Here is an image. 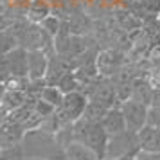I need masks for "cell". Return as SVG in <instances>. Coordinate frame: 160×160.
Wrapping results in <instances>:
<instances>
[{
	"label": "cell",
	"instance_id": "cell-3",
	"mask_svg": "<svg viewBox=\"0 0 160 160\" xmlns=\"http://www.w3.org/2000/svg\"><path fill=\"white\" fill-rule=\"evenodd\" d=\"M88 101H90V97L83 90L65 94V99L61 102V106L56 110V113H58L59 121L63 122V126H72L74 122H78L83 117L85 110H87Z\"/></svg>",
	"mask_w": 160,
	"mask_h": 160
},
{
	"label": "cell",
	"instance_id": "cell-5",
	"mask_svg": "<svg viewBox=\"0 0 160 160\" xmlns=\"http://www.w3.org/2000/svg\"><path fill=\"white\" fill-rule=\"evenodd\" d=\"M121 110H122L126 126H128L130 131L138 133L144 126H148V115H149V106L148 104L128 97L121 102Z\"/></svg>",
	"mask_w": 160,
	"mask_h": 160
},
{
	"label": "cell",
	"instance_id": "cell-2",
	"mask_svg": "<svg viewBox=\"0 0 160 160\" xmlns=\"http://www.w3.org/2000/svg\"><path fill=\"white\" fill-rule=\"evenodd\" d=\"M70 133H72V140L83 142V144L88 146L90 149H94L101 160H104L110 135L106 133V130L102 128L101 122H88V121L79 119L78 122L72 124Z\"/></svg>",
	"mask_w": 160,
	"mask_h": 160
},
{
	"label": "cell",
	"instance_id": "cell-16",
	"mask_svg": "<svg viewBox=\"0 0 160 160\" xmlns=\"http://www.w3.org/2000/svg\"><path fill=\"white\" fill-rule=\"evenodd\" d=\"M106 112H108L106 106H102V104H99V102H95V101L90 99L87 110H85V113H83L81 119H83V121H88V122H101Z\"/></svg>",
	"mask_w": 160,
	"mask_h": 160
},
{
	"label": "cell",
	"instance_id": "cell-21",
	"mask_svg": "<svg viewBox=\"0 0 160 160\" xmlns=\"http://www.w3.org/2000/svg\"><path fill=\"white\" fill-rule=\"evenodd\" d=\"M117 160H137V155L133 157V155H130V157H122V158H117Z\"/></svg>",
	"mask_w": 160,
	"mask_h": 160
},
{
	"label": "cell",
	"instance_id": "cell-11",
	"mask_svg": "<svg viewBox=\"0 0 160 160\" xmlns=\"http://www.w3.org/2000/svg\"><path fill=\"white\" fill-rule=\"evenodd\" d=\"M131 99H135L138 102H144L148 106H151V99H153V81L149 78L144 79H133L131 83Z\"/></svg>",
	"mask_w": 160,
	"mask_h": 160
},
{
	"label": "cell",
	"instance_id": "cell-9",
	"mask_svg": "<svg viewBox=\"0 0 160 160\" xmlns=\"http://www.w3.org/2000/svg\"><path fill=\"white\" fill-rule=\"evenodd\" d=\"M101 124L110 137L112 135H119V133H122V131L128 130L124 113H122V110H121V104L119 106H113V108H108V112L102 117Z\"/></svg>",
	"mask_w": 160,
	"mask_h": 160
},
{
	"label": "cell",
	"instance_id": "cell-4",
	"mask_svg": "<svg viewBox=\"0 0 160 160\" xmlns=\"http://www.w3.org/2000/svg\"><path fill=\"white\" fill-rule=\"evenodd\" d=\"M140 151L138 146V137L135 131L126 130L119 135H112L108 138V146H106V155L104 160H117L122 157H130V155H137Z\"/></svg>",
	"mask_w": 160,
	"mask_h": 160
},
{
	"label": "cell",
	"instance_id": "cell-22",
	"mask_svg": "<svg viewBox=\"0 0 160 160\" xmlns=\"http://www.w3.org/2000/svg\"><path fill=\"white\" fill-rule=\"evenodd\" d=\"M22 160H45V158H31V157H25V158H22Z\"/></svg>",
	"mask_w": 160,
	"mask_h": 160
},
{
	"label": "cell",
	"instance_id": "cell-1",
	"mask_svg": "<svg viewBox=\"0 0 160 160\" xmlns=\"http://www.w3.org/2000/svg\"><path fill=\"white\" fill-rule=\"evenodd\" d=\"M22 148L25 157L31 158H45V160H67L65 149L59 144L58 135L36 128L29 130L22 140Z\"/></svg>",
	"mask_w": 160,
	"mask_h": 160
},
{
	"label": "cell",
	"instance_id": "cell-19",
	"mask_svg": "<svg viewBox=\"0 0 160 160\" xmlns=\"http://www.w3.org/2000/svg\"><path fill=\"white\" fill-rule=\"evenodd\" d=\"M148 124L160 128V108L157 106H149V115H148Z\"/></svg>",
	"mask_w": 160,
	"mask_h": 160
},
{
	"label": "cell",
	"instance_id": "cell-23",
	"mask_svg": "<svg viewBox=\"0 0 160 160\" xmlns=\"http://www.w3.org/2000/svg\"><path fill=\"white\" fill-rule=\"evenodd\" d=\"M157 20H158V22H160V11H158V15H157Z\"/></svg>",
	"mask_w": 160,
	"mask_h": 160
},
{
	"label": "cell",
	"instance_id": "cell-13",
	"mask_svg": "<svg viewBox=\"0 0 160 160\" xmlns=\"http://www.w3.org/2000/svg\"><path fill=\"white\" fill-rule=\"evenodd\" d=\"M25 13L32 23H42L47 16H51V6L45 0H31Z\"/></svg>",
	"mask_w": 160,
	"mask_h": 160
},
{
	"label": "cell",
	"instance_id": "cell-12",
	"mask_svg": "<svg viewBox=\"0 0 160 160\" xmlns=\"http://www.w3.org/2000/svg\"><path fill=\"white\" fill-rule=\"evenodd\" d=\"M63 149H65L67 160H101L94 149H90L88 146L78 142V140H70Z\"/></svg>",
	"mask_w": 160,
	"mask_h": 160
},
{
	"label": "cell",
	"instance_id": "cell-14",
	"mask_svg": "<svg viewBox=\"0 0 160 160\" xmlns=\"http://www.w3.org/2000/svg\"><path fill=\"white\" fill-rule=\"evenodd\" d=\"M95 59H97V68H99V72L104 74V76H110V74H113L117 68H119V58H117V54L113 51L101 52Z\"/></svg>",
	"mask_w": 160,
	"mask_h": 160
},
{
	"label": "cell",
	"instance_id": "cell-20",
	"mask_svg": "<svg viewBox=\"0 0 160 160\" xmlns=\"http://www.w3.org/2000/svg\"><path fill=\"white\" fill-rule=\"evenodd\" d=\"M151 106L160 108V83L153 81V99H151Z\"/></svg>",
	"mask_w": 160,
	"mask_h": 160
},
{
	"label": "cell",
	"instance_id": "cell-10",
	"mask_svg": "<svg viewBox=\"0 0 160 160\" xmlns=\"http://www.w3.org/2000/svg\"><path fill=\"white\" fill-rule=\"evenodd\" d=\"M137 137L140 151L160 153V128H155V126L148 124L137 133Z\"/></svg>",
	"mask_w": 160,
	"mask_h": 160
},
{
	"label": "cell",
	"instance_id": "cell-18",
	"mask_svg": "<svg viewBox=\"0 0 160 160\" xmlns=\"http://www.w3.org/2000/svg\"><path fill=\"white\" fill-rule=\"evenodd\" d=\"M38 25H40V27H42V29H43L51 38H56L59 34V29H61V23H59V20L56 18V16H52V15L47 16L43 22L38 23Z\"/></svg>",
	"mask_w": 160,
	"mask_h": 160
},
{
	"label": "cell",
	"instance_id": "cell-8",
	"mask_svg": "<svg viewBox=\"0 0 160 160\" xmlns=\"http://www.w3.org/2000/svg\"><path fill=\"white\" fill-rule=\"evenodd\" d=\"M88 97L92 99V101L99 102L102 106H106V108H113V106H119L121 104V99H119V92H117V88L108 83V81H99V83H95V87H92V92L88 94Z\"/></svg>",
	"mask_w": 160,
	"mask_h": 160
},
{
	"label": "cell",
	"instance_id": "cell-24",
	"mask_svg": "<svg viewBox=\"0 0 160 160\" xmlns=\"http://www.w3.org/2000/svg\"><path fill=\"white\" fill-rule=\"evenodd\" d=\"M137 2H140V0H137Z\"/></svg>",
	"mask_w": 160,
	"mask_h": 160
},
{
	"label": "cell",
	"instance_id": "cell-15",
	"mask_svg": "<svg viewBox=\"0 0 160 160\" xmlns=\"http://www.w3.org/2000/svg\"><path fill=\"white\" fill-rule=\"evenodd\" d=\"M40 99H43L45 102H49L51 106H54V108L58 110L61 106L63 99H65V94L56 85H45L43 90L40 92Z\"/></svg>",
	"mask_w": 160,
	"mask_h": 160
},
{
	"label": "cell",
	"instance_id": "cell-6",
	"mask_svg": "<svg viewBox=\"0 0 160 160\" xmlns=\"http://www.w3.org/2000/svg\"><path fill=\"white\" fill-rule=\"evenodd\" d=\"M49 65H51V58H47L45 51L32 49L27 52V78L31 81H45Z\"/></svg>",
	"mask_w": 160,
	"mask_h": 160
},
{
	"label": "cell",
	"instance_id": "cell-7",
	"mask_svg": "<svg viewBox=\"0 0 160 160\" xmlns=\"http://www.w3.org/2000/svg\"><path fill=\"white\" fill-rule=\"evenodd\" d=\"M25 133H27V130L23 126H20L16 121L6 115V119L0 124V149H8V148L22 144Z\"/></svg>",
	"mask_w": 160,
	"mask_h": 160
},
{
	"label": "cell",
	"instance_id": "cell-17",
	"mask_svg": "<svg viewBox=\"0 0 160 160\" xmlns=\"http://www.w3.org/2000/svg\"><path fill=\"white\" fill-rule=\"evenodd\" d=\"M56 87H58L63 94H70V92H78V90H81L83 85H81V81L78 79L76 72L70 70V72H67L65 76L58 81V85H56Z\"/></svg>",
	"mask_w": 160,
	"mask_h": 160
}]
</instances>
